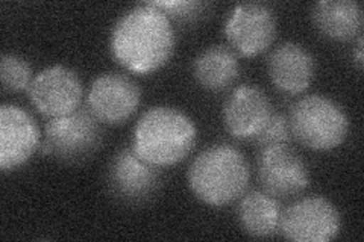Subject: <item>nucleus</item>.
I'll return each mask as SVG.
<instances>
[{"label":"nucleus","mask_w":364,"mask_h":242,"mask_svg":"<svg viewBox=\"0 0 364 242\" xmlns=\"http://www.w3.org/2000/svg\"><path fill=\"white\" fill-rule=\"evenodd\" d=\"M175 28L161 9L151 2L122 14L111 31V53L123 68L135 75H151L172 57Z\"/></svg>","instance_id":"nucleus-1"},{"label":"nucleus","mask_w":364,"mask_h":242,"mask_svg":"<svg viewBox=\"0 0 364 242\" xmlns=\"http://www.w3.org/2000/svg\"><path fill=\"white\" fill-rule=\"evenodd\" d=\"M196 140V126L188 115L172 106H154L136 121L132 148L146 163L163 168L184 160Z\"/></svg>","instance_id":"nucleus-2"},{"label":"nucleus","mask_w":364,"mask_h":242,"mask_svg":"<svg viewBox=\"0 0 364 242\" xmlns=\"http://www.w3.org/2000/svg\"><path fill=\"white\" fill-rule=\"evenodd\" d=\"M187 179L191 192L202 203L222 207L245 194L250 168L240 150L230 144H215L195 158Z\"/></svg>","instance_id":"nucleus-3"},{"label":"nucleus","mask_w":364,"mask_h":242,"mask_svg":"<svg viewBox=\"0 0 364 242\" xmlns=\"http://www.w3.org/2000/svg\"><path fill=\"white\" fill-rule=\"evenodd\" d=\"M287 117L294 140L316 152L340 147L349 132L345 109L322 94H309L294 101Z\"/></svg>","instance_id":"nucleus-4"},{"label":"nucleus","mask_w":364,"mask_h":242,"mask_svg":"<svg viewBox=\"0 0 364 242\" xmlns=\"http://www.w3.org/2000/svg\"><path fill=\"white\" fill-rule=\"evenodd\" d=\"M104 141V129L93 112L79 108L44 126L41 152L64 164H79L93 156Z\"/></svg>","instance_id":"nucleus-5"},{"label":"nucleus","mask_w":364,"mask_h":242,"mask_svg":"<svg viewBox=\"0 0 364 242\" xmlns=\"http://www.w3.org/2000/svg\"><path fill=\"white\" fill-rule=\"evenodd\" d=\"M107 185L112 197L129 206H140L155 197L161 185L159 167L146 163L132 147L114 155L107 170Z\"/></svg>","instance_id":"nucleus-6"},{"label":"nucleus","mask_w":364,"mask_h":242,"mask_svg":"<svg viewBox=\"0 0 364 242\" xmlns=\"http://www.w3.org/2000/svg\"><path fill=\"white\" fill-rule=\"evenodd\" d=\"M341 216L337 207L323 197H305L282 211L279 233L298 242H328L337 238Z\"/></svg>","instance_id":"nucleus-7"},{"label":"nucleus","mask_w":364,"mask_h":242,"mask_svg":"<svg viewBox=\"0 0 364 242\" xmlns=\"http://www.w3.org/2000/svg\"><path fill=\"white\" fill-rule=\"evenodd\" d=\"M278 32L275 11L263 2L238 4L228 16L225 35L231 48L242 56L266 52Z\"/></svg>","instance_id":"nucleus-8"},{"label":"nucleus","mask_w":364,"mask_h":242,"mask_svg":"<svg viewBox=\"0 0 364 242\" xmlns=\"http://www.w3.org/2000/svg\"><path fill=\"white\" fill-rule=\"evenodd\" d=\"M257 175L263 191L277 200L298 197L310 185L309 167L289 145L261 148Z\"/></svg>","instance_id":"nucleus-9"},{"label":"nucleus","mask_w":364,"mask_h":242,"mask_svg":"<svg viewBox=\"0 0 364 242\" xmlns=\"http://www.w3.org/2000/svg\"><path fill=\"white\" fill-rule=\"evenodd\" d=\"M28 93L33 108L41 115L58 119L81 108L84 88L72 68L53 65L33 77Z\"/></svg>","instance_id":"nucleus-10"},{"label":"nucleus","mask_w":364,"mask_h":242,"mask_svg":"<svg viewBox=\"0 0 364 242\" xmlns=\"http://www.w3.org/2000/svg\"><path fill=\"white\" fill-rule=\"evenodd\" d=\"M140 88L129 76L111 72L97 76L90 85L87 106L105 124L127 123L140 106Z\"/></svg>","instance_id":"nucleus-11"},{"label":"nucleus","mask_w":364,"mask_h":242,"mask_svg":"<svg viewBox=\"0 0 364 242\" xmlns=\"http://www.w3.org/2000/svg\"><path fill=\"white\" fill-rule=\"evenodd\" d=\"M273 114L272 101L263 89L254 85L237 87L223 105L226 131L237 140H254L264 129Z\"/></svg>","instance_id":"nucleus-12"},{"label":"nucleus","mask_w":364,"mask_h":242,"mask_svg":"<svg viewBox=\"0 0 364 242\" xmlns=\"http://www.w3.org/2000/svg\"><path fill=\"white\" fill-rule=\"evenodd\" d=\"M40 147L38 126L31 115L18 106L0 108V168L16 170L26 164Z\"/></svg>","instance_id":"nucleus-13"},{"label":"nucleus","mask_w":364,"mask_h":242,"mask_svg":"<svg viewBox=\"0 0 364 242\" xmlns=\"http://www.w3.org/2000/svg\"><path fill=\"white\" fill-rule=\"evenodd\" d=\"M267 73L272 84L282 93L301 94L313 82L316 61L302 44L287 41L270 52Z\"/></svg>","instance_id":"nucleus-14"},{"label":"nucleus","mask_w":364,"mask_h":242,"mask_svg":"<svg viewBox=\"0 0 364 242\" xmlns=\"http://www.w3.org/2000/svg\"><path fill=\"white\" fill-rule=\"evenodd\" d=\"M317 31L329 40L350 41L363 31V9L355 0H321L311 9Z\"/></svg>","instance_id":"nucleus-15"},{"label":"nucleus","mask_w":364,"mask_h":242,"mask_svg":"<svg viewBox=\"0 0 364 242\" xmlns=\"http://www.w3.org/2000/svg\"><path fill=\"white\" fill-rule=\"evenodd\" d=\"M281 214L278 200L264 191H250L242 195L237 207L238 224L252 238H272L279 233Z\"/></svg>","instance_id":"nucleus-16"},{"label":"nucleus","mask_w":364,"mask_h":242,"mask_svg":"<svg viewBox=\"0 0 364 242\" xmlns=\"http://www.w3.org/2000/svg\"><path fill=\"white\" fill-rule=\"evenodd\" d=\"M240 72L235 52L223 44L210 45L193 62V76L208 91H223L235 82Z\"/></svg>","instance_id":"nucleus-17"},{"label":"nucleus","mask_w":364,"mask_h":242,"mask_svg":"<svg viewBox=\"0 0 364 242\" xmlns=\"http://www.w3.org/2000/svg\"><path fill=\"white\" fill-rule=\"evenodd\" d=\"M0 77L8 93H20L29 89L32 84V67L25 57L5 53L0 60Z\"/></svg>","instance_id":"nucleus-18"},{"label":"nucleus","mask_w":364,"mask_h":242,"mask_svg":"<svg viewBox=\"0 0 364 242\" xmlns=\"http://www.w3.org/2000/svg\"><path fill=\"white\" fill-rule=\"evenodd\" d=\"M252 141L259 150L275 145H289L291 141V129L287 115L273 112L264 129Z\"/></svg>","instance_id":"nucleus-19"},{"label":"nucleus","mask_w":364,"mask_h":242,"mask_svg":"<svg viewBox=\"0 0 364 242\" xmlns=\"http://www.w3.org/2000/svg\"><path fill=\"white\" fill-rule=\"evenodd\" d=\"M154 6L159 8L163 13L178 23H193L203 16L208 9V4L198 2V0H166V2H151Z\"/></svg>","instance_id":"nucleus-20"},{"label":"nucleus","mask_w":364,"mask_h":242,"mask_svg":"<svg viewBox=\"0 0 364 242\" xmlns=\"http://www.w3.org/2000/svg\"><path fill=\"white\" fill-rule=\"evenodd\" d=\"M363 61H364V57H363V37L360 35V37H358L357 49H355V62H357L360 70L363 68Z\"/></svg>","instance_id":"nucleus-21"}]
</instances>
